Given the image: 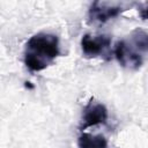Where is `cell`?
I'll return each mask as SVG.
<instances>
[{"instance_id": "cell-2", "label": "cell", "mask_w": 148, "mask_h": 148, "mask_svg": "<svg viewBox=\"0 0 148 148\" xmlns=\"http://www.w3.org/2000/svg\"><path fill=\"white\" fill-rule=\"evenodd\" d=\"M148 51V35L145 30L136 28L128 38L120 39L114 45V57L119 65L128 69H138L142 66Z\"/></svg>"}, {"instance_id": "cell-4", "label": "cell", "mask_w": 148, "mask_h": 148, "mask_svg": "<svg viewBox=\"0 0 148 148\" xmlns=\"http://www.w3.org/2000/svg\"><path fill=\"white\" fill-rule=\"evenodd\" d=\"M110 45H111V37L109 35L91 36L89 34H86L81 38L82 53L87 58H95L106 54Z\"/></svg>"}, {"instance_id": "cell-6", "label": "cell", "mask_w": 148, "mask_h": 148, "mask_svg": "<svg viewBox=\"0 0 148 148\" xmlns=\"http://www.w3.org/2000/svg\"><path fill=\"white\" fill-rule=\"evenodd\" d=\"M77 146L80 148H108V141L101 134L82 133L77 139Z\"/></svg>"}, {"instance_id": "cell-5", "label": "cell", "mask_w": 148, "mask_h": 148, "mask_svg": "<svg viewBox=\"0 0 148 148\" xmlns=\"http://www.w3.org/2000/svg\"><path fill=\"white\" fill-rule=\"evenodd\" d=\"M106 120H108L106 106L99 102H95L94 98H90V101L83 109V114H82L83 125L81 126V131L97 125H105Z\"/></svg>"}, {"instance_id": "cell-1", "label": "cell", "mask_w": 148, "mask_h": 148, "mask_svg": "<svg viewBox=\"0 0 148 148\" xmlns=\"http://www.w3.org/2000/svg\"><path fill=\"white\" fill-rule=\"evenodd\" d=\"M60 54L59 38L53 34L38 32L31 36L24 50V65L30 72L45 69Z\"/></svg>"}, {"instance_id": "cell-3", "label": "cell", "mask_w": 148, "mask_h": 148, "mask_svg": "<svg viewBox=\"0 0 148 148\" xmlns=\"http://www.w3.org/2000/svg\"><path fill=\"white\" fill-rule=\"evenodd\" d=\"M127 8L124 7L120 2H110V1H94L88 10L89 22L105 23L109 20H112L119 16Z\"/></svg>"}]
</instances>
